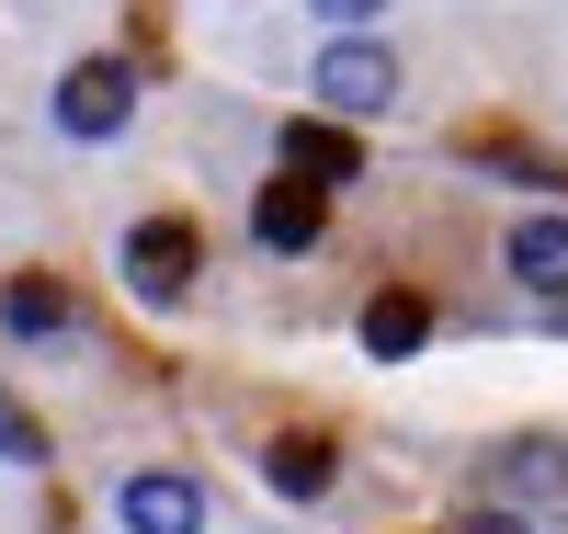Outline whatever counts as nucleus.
I'll return each mask as SVG.
<instances>
[{
  "label": "nucleus",
  "mask_w": 568,
  "mask_h": 534,
  "mask_svg": "<svg viewBox=\"0 0 568 534\" xmlns=\"http://www.w3.org/2000/svg\"><path fill=\"white\" fill-rule=\"evenodd\" d=\"M511 273H524L535 296H568V216H524L511 228Z\"/></svg>",
  "instance_id": "6e6552de"
},
{
  "label": "nucleus",
  "mask_w": 568,
  "mask_h": 534,
  "mask_svg": "<svg viewBox=\"0 0 568 534\" xmlns=\"http://www.w3.org/2000/svg\"><path fill=\"white\" fill-rule=\"evenodd\" d=\"M318 228H329L318 182H296V171H284V182H262V205H251V239H262V251H307Z\"/></svg>",
  "instance_id": "39448f33"
},
{
  "label": "nucleus",
  "mask_w": 568,
  "mask_h": 534,
  "mask_svg": "<svg viewBox=\"0 0 568 534\" xmlns=\"http://www.w3.org/2000/svg\"><path fill=\"white\" fill-rule=\"evenodd\" d=\"M318 12H329V23H364V12H387V0H318Z\"/></svg>",
  "instance_id": "f8f14e48"
},
{
  "label": "nucleus",
  "mask_w": 568,
  "mask_h": 534,
  "mask_svg": "<svg viewBox=\"0 0 568 534\" xmlns=\"http://www.w3.org/2000/svg\"><path fill=\"white\" fill-rule=\"evenodd\" d=\"M0 319H12V330H69V284H45V273H23L12 296H0Z\"/></svg>",
  "instance_id": "9d476101"
},
{
  "label": "nucleus",
  "mask_w": 568,
  "mask_h": 534,
  "mask_svg": "<svg viewBox=\"0 0 568 534\" xmlns=\"http://www.w3.org/2000/svg\"><path fill=\"white\" fill-rule=\"evenodd\" d=\"M0 455H12V466H45V432H34L12 399H0Z\"/></svg>",
  "instance_id": "9b49d317"
},
{
  "label": "nucleus",
  "mask_w": 568,
  "mask_h": 534,
  "mask_svg": "<svg viewBox=\"0 0 568 534\" xmlns=\"http://www.w3.org/2000/svg\"><path fill=\"white\" fill-rule=\"evenodd\" d=\"M114 512H125V534H205V490L194 477H125Z\"/></svg>",
  "instance_id": "20e7f679"
},
{
  "label": "nucleus",
  "mask_w": 568,
  "mask_h": 534,
  "mask_svg": "<svg viewBox=\"0 0 568 534\" xmlns=\"http://www.w3.org/2000/svg\"><path fill=\"white\" fill-rule=\"evenodd\" d=\"M262 477H273L284 501H318L329 490V444H318V432H284V444L262 455Z\"/></svg>",
  "instance_id": "1a4fd4ad"
},
{
  "label": "nucleus",
  "mask_w": 568,
  "mask_h": 534,
  "mask_svg": "<svg viewBox=\"0 0 568 534\" xmlns=\"http://www.w3.org/2000/svg\"><path fill=\"white\" fill-rule=\"evenodd\" d=\"M194 273H205V239L182 228V216H149V228L125 239V284H136L149 308H171V296H182Z\"/></svg>",
  "instance_id": "f257e3e1"
},
{
  "label": "nucleus",
  "mask_w": 568,
  "mask_h": 534,
  "mask_svg": "<svg viewBox=\"0 0 568 534\" xmlns=\"http://www.w3.org/2000/svg\"><path fill=\"white\" fill-rule=\"evenodd\" d=\"M420 342H433V296H409V284H387V296H375L364 308V353H420Z\"/></svg>",
  "instance_id": "0eeeda50"
},
{
  "label": "nucleus",
  "mask_w": 568,
  "mask_h": 534,
  "mask_svg": "<svg viewBox=\"0 0 568 534\" xmlns=\"http://www.w3.org/2000/svg\"><path fill=\"white\" fill-rule=\"evenodd\" d=\"M136 114V80H125V58H80L69 80H58V125L69 137H114Z\"/></svg>",
  "instance_id": "7ed1b4c3"
},
{
  "label": "nucleus",
  "mask_w": 568,
  "mask_h": 534,
  "mask_svg": "<svg viewBox=\"0 0 568 534\" xmlns=\"http://www.w3.org/2000/svg\"><path fill=\"white\" fill-rule=\"evenodd\" d=\"M284 171L329 193V182H353V171H364V149H353L342 125H318V114H296V125H284Z\"/></svg>",
  "instance_id": "423d86ee"
},
{
  "label": "nucleus",
  "mask_w": 568,
  "mask_h": 534,
  "mask_svg": "<svg viewBox=\"0 0 568 534\" xmlns=\"http://www.w3.org/2000/svg\"><path fill=\"white\" fill-rule=\"evenodd\" d=\"M318 103H329V114H387V103H398V58H387V46H364V34H342V46L318 58Z\"/></svg>",
  "instance_id": "f03ea898"
}]
</instances>
